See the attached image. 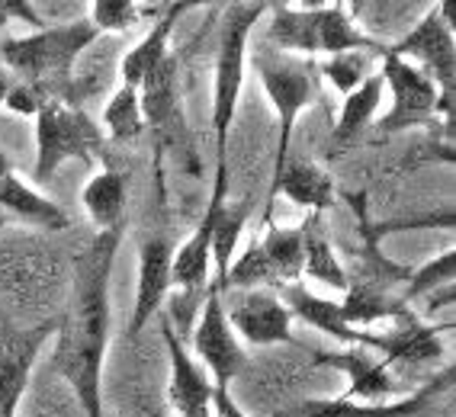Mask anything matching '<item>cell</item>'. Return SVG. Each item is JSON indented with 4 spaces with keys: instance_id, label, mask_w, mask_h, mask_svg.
I'll list each match as a JSON object with an SVG mask.
<instances>
[{
    "instance_id": "17",
    "label": "cell",
    "mask_w": 456,
    "mask_h": 417,
    "mask_svg": "<svg viewBox=\"0 0 456 417\" xmlns=\"http://www.w3.org/2000/svg\"><path fill=\"white\" fill-rule=\"evenodd\" d=\"M280 299H283V305L289 309V315L299 318L302 325L315 327V331L328 334L341 347H367L370 350L373 331H357V327H351V321L344 318V309L338 299H325V295L309 293L302 283L286 286V295H280Z\"/></svg>"
},
{
    "instance_id": "34",
    "label": "cell",
    "mask_w": 456,
    "mask_h": 417,
    "mask_svg": "<svg viewBox=\"0 0 456 417\" xmlns=\"http://www.w3.org/2000/svg\"><path fill=\"white\" fill-rule=\"evenodd\" d=\"M212 414L216 417H251V414H245V411L238 408L235 401H232V395H228V389H212Z\"/></svg>"
},
{
    "instance_id": "12",
    "label": "cell",
    "mask_w": 456,
    "mask_h": 417,
    "mask_svg": "<svg viewBox=\"0 0 456 417\" xmlns=\"http://www.w3.org/2000/svg\"><path fill=\"white\" fill-rule=\"evenodd\" d=\"M225 187L228 180L216 177V187H212L209 205H206L203 219H200V229L183 241V245L174 251V267H171V293L180 295H196L203 299L206 289H209L212 279V257H209V245H212V221H216V209L225 203Z\"/></svg>"
},
{
    "instance_id": "36",
    "label": "cell",
    "mask_w": 456,
    "mask_h": 417,
    "mask_svg": "<svg viewBox=\"0 0 456 417\" xmlns=\"http://www.w3.org/2000/svg\"><path fill=\"white\" fill-rule=\"evenodd\" d=\"M10 91H13V77H10L7 68L0 65V107H4V100H7Z\"/></svg>"
},
{
    "instance_id": "3",
    "label": "cell",
    "mask_w": 456,
    "mask_h": 417,
    "mask_svg": "<svg viewBox=\"0 0 456 417\" xmlns=\"http://www.w3.org/2000/svg\"><path fill=\"white\" fill-rule=\"evenodd\" d=\"M270 4H232L225 7V20L219 29V52H216V77H212V132H216V151H219V171L216 177L228 180V135L238 113V100L245 87L248 71V42L251 29L261 23Z\"/></svg>"
},
{
    "instance_id": "11",
    "label": "cell",
    "mask_w": 456,
    "mask_h": 417,
    "mask_svg": "<svg viewBox=\"0 0 456 417\" xmlns=\"http://www.w3.org/2000/svg\"><path fill=\"white\" fill-rule=\"evenodd\" d=\"M225 318L251 347L293 344V315L283 305L277 289H245L225 302Z\"/></svg>"
},
{
    "instance_id": "21",
    "label": "cell",
    "mask_w": 456,
    "mask_h": 417,
    "mask_svg": "<svg viewBox=\"0 0 456 417\" xmlns=\"http://www.w3.org/2000/svg\"><path fill=\"white\" fill-rule=\"evenodd\" d=\"M0 209L10 213L23 225H33L42 231H61L68 229V213L55 199H49L45 193L26 183L23 177H17V171L0 180Z\"/></svg>"
},
{
    "instance_id": "2",
    "label": "cell",
    "mask_w": 456,
    "mask_h": 417,
    "mask_svg": "<svg viewBox=\"0 0 456 417\" xmlns=\"http://www.w3.org/2000/svg\"><path fill=\"white\" fill-rule=\"evenodd\" d=\"M267 42L286 55L331 58L344 52H367L383 55L386 42L360 33L344 4H270Z\"/></svg>"
},
{
    "instance_id": "15",
    "label": "cell",
    "mask_w": 456,
    "mask_h": 417,
    "mask_svg": "<svg viewBox=\"0 0 456 417\" xmlns=\"http://www.w3.org/2000/svg\"><path fill=\"white\" fill-rule=\"evenodd\" d=\"M174 247L164 237H148L139 251V283H135V305H132L129 334H142V327L155 318L158 309L171 295Z\"/></svg>"
},
{
    "instance_id": "26",
    "label": "cell",
    "mask_w": 456,
    "mask_h": 417,
    "mask_svg": "<svg viewBox=\"0 0 456 417\" xmlns=\"http://www.w3.org/2000/svg\"><path fill=\"white\" fill-rule=\"evenodd\" d=\"M251 219V203H238V205H228L222 203L216 209V221H212V245H209V257H212V286L222 293V279H225L228 263L235 261V247L245 235V221Z\"/></svg>"
},
{
    "instance_id": "5",
    "label": "cell",
    "mask_w": 456,
    "mask_h": 417,
    "mask_svg": "<svg viewBox=\"0 0 456 417\" xmlns=\"http://www.w3.org/2000/svg\"><path fill=\"white\" fill-rule=\"evenodd\" d=\"M254 71L261 77L264 93L273 103L280 119V141L277 157H273V177H277L283 171V164L289 161V141H293V129L299 123V116L322 93V77H318L315 58L286 55V52L277 49H264L261 55H254Z\"/></svg>"
},
{
    "instance_id": "35",
    "label": "cell",
    "mask_w": 456,
    "mask_h": 417,
    "mask_svg": "<svg viewBox=\"0 0 456 417\" xmlns=\"http://www.w3.org/2000/svg\"><path fill=\"white\" fill-rule=\"evenodd\" d=\"M453 295H456V283L434 289L431 295H424V299H428V302H424V315H437L440 309H453Z\"/></svg>"
},
{
    "instance_id": "13",
    "label": "cell",
    "mask_w": 456,
    "mask_h": 417,
    "mask_svg": "<svg viewBox=\"0 0 456 417\" xmlns=\"http://www.w3.org/2000/svg\"><path fill=\"white\" fill-rule=\"evenodd\" d=\"M164 347L171 357V385H167V405L180 417H212V379L200 363L190 357L187 344L174 334V327L161 325Z\"/></svg>"
},
{
    "instance_id": "14",
    "label": "cell",
    "mask_w": 456,
    "mask_h": 417,
    "mask_svg": "<svg viewBox=\"0 0 456 417\" xmlns=\"http://www.w3.org/2000/svg\"><path fill=\"white\" fill-rule=\"evenodd\" d=\"M315 363L341 369L347 376V389L338 398L344 401H389L399 398V382L379 357L367 347H344L334 353H318Z\"/></svg>"
},
{
    "instance_id": "6",
    "label": "cell",
    "mask_w": 456,
    "mask_h": 417,
    "mask_svg": "<svg viewBox=\"0 0 456 417\" xmlns=\"http://www.w3.org/2000/svg\"><path fill=\"white\" fill-rule=\"evenodd\" d=\"M103 157V129L87 113L61 100H45L36 113V164L33 177L39 187L55 180L65 161L97 164Z\"/></svg>"
},
{
    "instance_id": "8",
    "label": "cell",
    "mask_w": 456,
    "mask_h": 417,
    "mask_svg": "<svg viewBox=\"0 0 456 417\" xmlns=\"http://www.w3.org/2000/svg\"><path fill=\"white\" fill-rule=\"evenodd\" d=\"M379 58H383L379 77H383V84L392 91V97H395L392 113H386L379 119V132H405L437 119V103H440L437 84L421 68H415L411 61L395 55L389 45H386V52Z\"/></svg>"
},
{
    "instance_id": "23",
    "label": "cell",
    "mask_w": 456,
    "mask_h": 417,
    "mask_svg": "<svg viewBox=\"0 0 456 417\" xmlns=\"http://www.w3.org/2000/svg\"><path fill=\"white\" fill-rule=\"evenodd\" d=\"M299 229H302V245H305V263H302V273L312 277L315 283H322L325 289L344 293L351 279H347V270H344L341 261H338V254H334L331 241H328L325 229H322V219H318V215H309Z\"/></svg>"
},
{
    "instance_id": "20",
    "label": "cell",
    "mask_w": 456,
    "mask_h": 417,
    "mask_svg": "<svg viewBox=\"0 0 456 417\" xmlns=\"http://www.w3.org/2000/svg\"><path fill=\"white\" fill-rule=\"evenodd\" d=\"M190 4L177 0V4H167L161 10V17L155 20V26L142 36V42H135L129 52H126L123 65H119V74H123V87H132L139 91L142 84L158 71V68L167 61V42L174 36V26H177L180 13H187Z\"/></svg>"
},
{
    "instance_id": "29",
    "label": "cell",
    "mask_w": 456,
    "mask_h": 417,
    "mask_svg": "<svg viewBox=\"0 0 456 417\" xmlns=\"http://www.w3.org/2000/svg\"><path fill=\"white\" fill-rule=\"evenodd\" d=\"M228 289H241V293L245 289H277L257 237L245 247V254H238L235 261L228 263L225 279H222V293H228Z\"/></svg>"
},
{
    "instance_id": "4",
    "label": "cell",
    "mask_w": 456,
    "mask_h": 417,
    "mask_svg": "<svg viewBox=\"0 0 456 417\" xmlns=\"http://www.w3.org/2000/svg\"><path fill=\"white\" fill-rule=\"evenodd\" d=\"M100 39L87 17L71 20L61 26H42L33 36L0 42V65L20 74L29 87H45L52 81H61L77 65V58Z\"/></svg>"
},
{
    "instance_id": "39",
    "label": "cell",
    "mask_w": 456,
    "mask_h": 417,
    "mask_svg": "<svg viewBox=\"0 0 456 417\" xmlns=\"http://www.w3.org/2000/svg\"><path fill=\"white\" fill-rule=\"evenodd\" d=\"M212 417H216V414H212Z\"/></svg>"
},
{
    "instance_id": "30",
    "label": "cell",
    "mask_w": 456,
    "mask_h": 417,
    "mask_svg": "<svg viewBox=\"0 0 456 417\" xmlns=\"http://www.w3.org/2000/svg\"><path fill=\"white\" fill-rule=\"evenodd\" d=\"M318 65V77H325L338 93L357 91L360 84L370 77V55L367 52H344V55H331V58H315Z\"/></svg>"
},
{
    "instance_id": "38",
    "label": "cell",
    "mask_w": 456,
    "mask_h": 417,
    "mask_svg": "<svg viewBox=\"0 0 456 417\" xmlns=\"http://www.w3.org/2000/svg\"><path fill=\"white\" fill-rule=\"evenodd\" d=\"M142 417H167L164 411H148V414H142Z\"/></svg>"
},
{
    "instance_id": "33",
    "label": "cell",
    "mask_w": 456,
    "mask_h": 417,
    "mask_svg": "<svg viewBox=\"0 0 456 417\" xmlns=\"http://www.w3.org/2000/svg\"><path fill=\"white\" fill-rule=\"evenodd\" d=\"M39 93H42L39 87H29V84H13V91L7 93L4 107L13 109V113H20V116H36L42 109V103H45Z\"/></svg>"
},
{
    "instance_id": "22",
    "label": "cell",
    "mask_w": 456,
    "mask_h": 417,
    "mask_svg": "<svg viewBox=\"0 0 456 417\" xmlns=\"http://www.w3.org/2000/svg\"><path fill=\"white\" fill-rule=\"evenodd\" d=\"M84 213L100 231H123L126 219V180L113 167H103L84 183L81 189Z\"/></svg>"
},
{
    "instance_id": "27",
    "label": "cell",
    "mask_w": 456,
    "mask_h": 417,
    "mask_svg": "<svg viewBox=\"0 0 456 417\" xmlns=\"http://www.w3.org/2000/svg\"><path fill=\"white\" fill-rule=\"evenodd\" d=\"M383 91H386L383 77H379V74H370L357 91H351L347 97H344L341 113H338V119H334V141H338V145L357 139L360 132L373 123L376 109H379V103H383Z\"/></svg>"
},
{
    "instance_id": "18",
    "label": "cell",
    "mask_w": 456,
    "mask_h": 417,
    "mask_svg": "<svg viewBox=\"0 0 456 417\" xmlns=\"http://www.w3.org/2000/svg\"><path fill=\"white\" fill-rule=\"evenodd\" d=\"M277 196H286L293 205L309 209L312 215H322L334 205V180L328 177V171L318 167L315 161H286L283 171L273 177V183H270V199H267V213H264V225H270L273 199Z\"/></svg>"
},
{
    "instance_id": "28",
    "label": "cell",
    "mask_w": 456,
    "mask_h": 417,
    "mask_svg": "<svg viewBox=\"0 0 456 417\" xmlns=\"http://www.w3.org/2000/svg\"><path fill=\"white\" fill-rule=\"evenodd\" d=\"M142 93L132 91V87H119L113 97L106 100L103 107V129L106 135L119 145H129V141L142 139L145 132V113H142Z\"/></svg>"
},
{
    "instance_id": "31",
    "label": "cell",
    "mask_w": 456,
    "mask_h": 417,
    "mask_svg": "<svg viewBox=\"0 0 456 417\" xmlns=\"http://www.w3.org/2000/svg\"><path fill=\"white\" fill-rule=\"evenodd\" d=\"M456 283V251L447 247V251H440L431 263H424V267H415V270L408 273L405 279V299L402 302H415V299H424V295H431L434 289L440 286H450Z\"/></svg>"
},
{
    "instance_id": "24",
    "label": "cell",
    "mask_w": 456,
    "mask_h": 417,
    "mask_svg": "<svg viewBox=\"0 0 456 417\" xmlns=\"http://www.w3.org/2000/svg\"><path fill=\"white\" fill-rule=\"evenodd\" d=\"M344 318L351 321V327L357 331H370L373 325H383V321H395L405 315V305L399 299H389L379 286L373 283H363V279H351L347 289H344Z\"/></svg>"
},
{
    "instance_id": "37",
    "label": "cell",
    "mask_w": 456,
    "mask_h": 417,
    "mask_svg": "<svg viewBox=\"0 0 456 417\" xmlns=\"http://www.w3.org/2000/svg\"><path fill=\"white\" fill-rule=\"evenodd\" d=\"M10 173H13V164H10V157L4 155V151H0V180H4V177H10Z\"/></svg>"
},
{
    "instance_id": "10",
    "label": "cell",
    "mask_w": 456,
    "mask_h": 417,
    "mask_svg": "<svg viewBox=\"0 0 456 417\" xmlns=\"http://www.w3.org/2000/svg\"><path fill=\"white\" fill-rule=\"evenodd\" d=\"M58 331V321H39L33 327H0V417H17L26 385L33 376L42 347Z\"/></svg>"
},
{
    "instance_id": "19",
    "label": "cell",
    "mask_w": 456,
    "mask_h": 417,
    "mask_svg": "<svg viewBox=\"0 0 456 417\" xmlns=\"http://www.w3.org/2000/svg\"><path fill=\"white\" fill-rule=\"evenodd\" d=\"M370 350L379 353V360L386 366H424V363L440 360L444 347H440L437 327L421 325V321L402 315L386 334H376L373 331Z\"/></svg>"
},
{
    "instance_id": "1",
    "label": "cell",
    "mask_w": 456,
    "mask_h": 417,
    "mask_svg": "<svg viewBox=\"0 0 456 417\" xmlns=\"http://www.w3.org/2000/svg\"><path fill=\"white\" fill-rule=\"evenodd\" d=\"M123 231H97L74 263V293L58 321L52 363L71 385L84 417H103V360L110 337V277Z\"/></svg>"
},
{
    "instance_id": "16",
    "label": "cell",
    "mask_w": 456,
    "mask_h": 417,
    "mask_svg": "<svg viewBox=\"0 0 456 417\" xmlns=\"http://www.w3.org/2000/svg\"><path fill=\"white\" fill-rule=\"evenodd\" d=\"M453 385V369L440 373L434 382H428L418 392L405 395V398H389V401H344V398H318L305 401L299 414L302 417H418L434 395L444 392Z\"/></svg>"
},
{
    "instance_id": "7",
    "label": "cell",
    "mask_w": 456,
    "mask_h": 417,
    "mask_svg": "<svg viewBox=\"0 0 456 417\" xmlns=\"http://www.w3.org/2000/svg\"><path fill=\"white\" fill-rule=\"evenodd\" d=\"M392 52L411 65H424L421 71L437 84L440 103H437V119H450L453 123V93H456V42L453 29L440 20L437 7L421 20L402 42L389 45Z\"/></svg>"
},
{
    "instance_id": "9",
    "label": "cell",
    "mask_w": 456,
    "mask_h": 417,
    "mask_svg": "<svg viewBox=\"0 0 456 417\" xmlns=\"http://www.w3.org/2000/svg\"><path fill=\"white\" fill-rule=\"evenodd\" d=\"M190 341H193V350L203 360V369L209 373L212 385L228 389L232 379L241 373L248 357L225 318V293H219L212 283L203 299V309L196 315L193 331H190Z\"/></svg>"
},
{
    "instance_id": "32",
    "label": "cell",
    "mask_w": 456,
    "mask_h": 417,
    "mask_svg": "<svg viewBox=\"0 0 456 417\" xmlns=\"http://www.w3.org/2000/svg\"><path fill=\"white\" fill-rule=\"evenodd\" d=\"M142 13H145V7L135 0H94L87 20L97 33H123L132 23H139Z\"/></svg>"
},
{
    "instance_id": "25",
    "label": "cell",
    "mask_w": 456,
    "mask_h": 417,
    "mask_svg": "<svg viewBox=\"0 0 456 417\" xmlns=\"http://www.w3.org/2000/svg\"><path fill=\"white\" fill-rule=\"evenodd\" d=\"M267 267L273 273L277 286H293L302 277V263H305V245H302V229H280L270 221L264 229V237H257Z\"/></svg>"
}]
</instances>
